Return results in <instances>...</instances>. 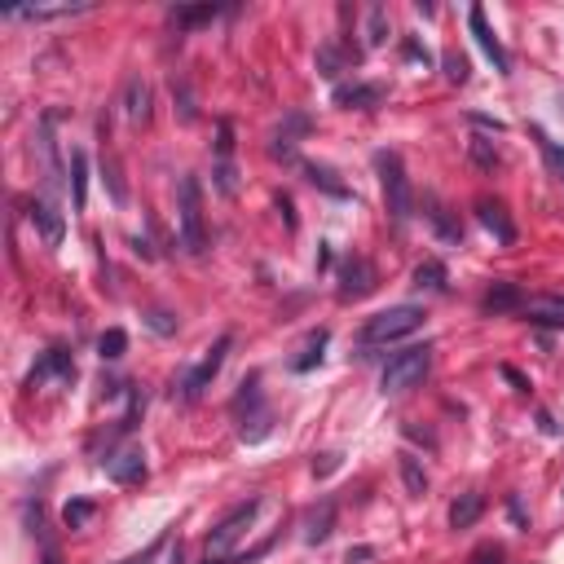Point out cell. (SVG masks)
I'll use <instances>...</instances> for the list:
<instances>
[{
    "instance_id": "43",
    "label": "cell",
    "mask_w": 564,
    "mask_h": 564,
    "mask_svg": "<svg viewBox=\"0 0 564 564\" xmlns=\"http://www.w3.org/2000/svg\"><path fill=\"white\" fill-rule=\"evenodd\" d=\"M172 564H181V556H177V560H172Z\"/></svg>"
},
{
    "instance_id": "38",
    "label": "cell",
    "mask_w": 564,
    "mask_h": 564,
    "mask_svg": "<svg viewBox=\"0 0 564 564\" xmlns=\"http://www.w3.org/2000/svg\"><path fill=\"white\" fill-rule=\"evenodd\" d=\"M401 49H406V58H410V62H428V49H419L415 40H406Z\"/></svg>"
},
{
    "instance_id": "35",
    "label": "cell",
    "mask_w": 564,
    "mask_h": 564,
    "mask_svg": "<svg viewBox=\"0 0 564 564\" xmlns=\"http://www.w3.org/2000/svg\"><path fill=\"white\" fill-rule=\"evenodd\" d=\"M216 150H221V159H230V150H234V129H230V119H221V141H216Z\"/></svg>"
},
{
    "instance_id": "25",
    "label": "cell",
    "mask_w": 564,
    "mask_h": 564,
    "mask_svg": "<svg viewBox=\"0 0 564 564\" xmlns=\"http://www.w3.org/2000/svg\"><path fill=\"white\" fill-rule=\"evenodd\" d=\"M533 141H538L542 159H547V167H551V177H560V181H564V146H560V141H551L542 129H533Z\"/></svg>"
},
{
    "instance_id": "7",
    "label": "cell",
    "mask_w": 564,
    "mask_h": 564,
    "mask_svg": "<svg viewBox=\"0 0 564 564\" xmlns=\"http://www.w3.org/2000/svg\"><path fill=\"white\" fill-rule=\"evenodd\" d=\"M225 353H230V335H221L212 349H207V358H203L186 379H181V401H199L203 397V388L221 375V366H225Z\"/></svg>"
},
{
    "instance_id": "14",
    "label": "cell",
    "mask_w": 564,
    "mask_h": 564,
    "mask_svg": "<svg viewBox=\"0 0 564 564\" xmlns=\"http://www.w3.org/2000/svg\"><path fill=\"white\" fill-rule=\"evenodd\" d=\"M335 530V502L331 498H322L318 507H309V516H304V542H327Z\"/></svg>"
},
{
    "instance_id": "23",
    "label": "cell",
    "mask_w": 564,
    "mask_h": 564,
    "mask_svg": "<svg viewBox=\"0 0 564 564\" xmlns=\"http://www.w3.org/2000/svg\"><path fill=\"white\" fill-rule=\"evenodd\" d=\"M89 5H58V9H9V18L18 23H49V18H71V14H84Z\"/></svg>"
},
{
    "instance_id": "41",
    "label": "cell",
    "mask_w": 564,
    "mask_h": 564,
    "mask_svg": "<svg viewBox=\"0 0 564 564\" xmlns=\"http://www.w3.org/2000/svg\"><path fill=\"white\" fill-rule=\"evenodd\" d=\"M44 564H62V551H58L49 538H44Z\"/></svg>"
},
{
    "instance_id": "27",
    "label": "cell",
    "mask_w": 564,
    "mask_h": 564,
    "mask_svg": "<svg viewBox=\"0 0 564 564\" xmlns=\"http://www.w3.org/2000/svg\"><path fill=\"white\" fill-rule=\"evenodd\" d=\"M98 353H101V362H119V358L129 353V335L119 331V327L101 331V339H98Z\"/></svg>"
},
{
    "instance_id": "5",
    "label": "cell",
    "mask_w": 564,
    "mask_h": 564,
    "mask_svg": "<svg viewBox=\"0 0 564 564\" xmlns=\"http://www.w3.org/2000/svg\"><path fill=\"white\" fill-rule=\"evenodd\" d=\"M419 327H424V309L419 304H393V309L375 313L362 327V344H393V339H406Z\"/></svg>"
},
{
    "instance_id": "34",
    "label": "cell",
    "mask_w": 564,
    "mask_h": 564,
    "mask_svg": "<svg viewBox=\"0 0 564 564\" xmlns=\"http://www.w3.org/2000/svg\"><path fill=\"white\" fill-rule=\"evenodd\" d=\"M164 542H167V538H155V542H150V547H146L141 556H129V560H124V564H150V560H155V556H159V551H164Z\"/></svg>"
},
{
    "instance_id": "33",
    "label": "cell",
    "mask_w": 564,
    "mask_h": 564,
    "mask_svg": "<svg viewBox=\"0 0 564 564\" xmlns=\"http://www.w3.org/2000/svg\"><path fill=\"white\" fill-rule=\"evenodd\" d=\"M318 71H322L327 80L339 75V49H335V44H322V49H318Z\"/></svg>"
},
{
    "instance_id": "19",
    "label": "cell",
    "mask_w": 564,
    "mask_h": 564,
    "mask_svg": "<svg viewBox=\"0 0 564 564\" xmlns=\"http://www.w3.org/2000/svg\"><path fill=\"white\" fill-rule=\"evenodd\" d=\"M221 9L216 5H181V9H172L167 18H172V27L177 32H190V27H203V23H212Z\"/></svg>"
},
{
    "instance_id": "15",
    "label": "cell",
    "mask_w": 564,
    "mask_h": 564,
    "mask_svg": "<svg viewBox=\"0 0 564 564\" xmlns=\"http://www.w3.org/2000/svg\"><path fill=\"white\" fill-rule=\"evenodd\" d=\"M124 115H129V124H146L150 119V84L141 75H133L124 84Z\"/></svg>"
},
{
    "instance_id": "30",
    "label": "cell",
    "mask_w": 564,
    "mask_h": 564,
    "mask_svg": "<svg viewBox=\"0 0 564 564\" xmlns=\"http://www.w3.org/2000/svg\"><path fill=\"white\" fill-rule=\"evenodd\" d=\"M441 67H445V80H450V84H464L467 75H472V67H467V58L459 53V49H445Z\"/></svg>"
},
{
    "instance_id": "16",
    "label": "cell",
    "mask_w": 564,
    "mask_h": 564,
    "mask_svg": "<svg viewBox=\"0 0 564 564\" xmlns=\"http://www.w3.org/2000/svg\"><path fill=\"white\" fill-rule=\"evenodd\" d=\"M32 225L44 234L49 247H58V243H62V230H67V225H62V212H58L53 203H44V199L32 203Z\"/></svg>"
},
{
    "instance_id": "26",
    "label": "cell",
    "mask_w": 564,
    "mask_h": 564,
    "mask_svg": "<svg viewBox=\"0 0 564 564\" xmlns=\"http://www.w3.org/2000/svg\"><path fill=\"white\" fill-rule=\"evenodd\" d=\"M71 186H75V207L84 212V199H89V159L80 150H71Z\"/></svg>"
},
{
    "instance_id": "29",
    "label": "cell",
    "mask_w": 564,
    "mask_h": 564,
    "mask_svg": "<svg viewBox=\"0 0 564 564\" xmlns=\"http://www.w3.org/2000/svg\"><path fill=\"white\" fill-rule=\"evenodd\" d=\"M93 511H98V507H93L89 498H71L67 511H62V521H67V530H84V525L93 521Z\"/></svg>"
},
{
    "instance_id": "9",
    "label": "cell",
    "mask_w": 564,
    "mask_h": 564,
    "mask_svg": "<svg viewBox=\"0 0 564 564\" xmlns=\"http://www.w3.org/2000/svg\"><path fill=\"white\" fill-rule=\"evenodd\" d=\"M476 221L494 234L498 247H516V225H511L507 207H502L498 199H476Z\"/></svg>"
},
{
    "instance_id": "3",
    "label": "cell",
    "mask_w": 564,
    "mask_h": 564,
    "mask_svg": "<svg viewBox=\"0 0 564 564\" xmlns=\"http://www.w3.org/2000/svg\"><path fill=\"white\" fill-rule=\"evenodd\" d=\"M375 167H379V181H384V207H388V216L406 225L410 216H415V186H410V177H406V167H401V155L393 150H379L375 155Z\"/></svg>"
},
{
    "instance_id": "6",
    "label": "cell",
    "mask_w": 564,
    "mask_h": 564,
    "mask_svg": "<svg viewBox=\"0 0 564 564\" xmlns=\"http://www.w3.org/2000/svg\"><path fill=\"white\" fill-rule=\"evenodd\" d=\"M339 287H335V296L344 300V304H353V300H366L375 292V282H379V273L375 265L366 261V256H349L344 265H339V278H335Z\"/></svg>"
},
{
    "instance_id": "2",
    "label": "cell",
    "mask_w": 564,
    "mask_h": 564,
    "mask_svg": "<svg viewBox=\"0 0 564 564\" xmlns=\"http://www.w3.org/2000/svg\"><path fill=\"white\" fill-rule=\"evenodd\" d=\"M428 370H432V349L428 344H410V349H401V353L388 358L384 375H379V388H384L388 397L410 393V388H419V384L428 379Z\"/></svg>"
},
{
    "instance_id": "10",
    "label": "cell",
    "mask_w": 564,
    "mask_h": 564,
    "mask_svg": "<svg viewBox=\"0 0 564 564\" xmlns=\"http://www.w3.org/2000/svg\"><path fill=\"white\" fill-rule=\"evenodd\" d=\"M424 216H428V225L436 230L441 243H450V247H464V225L450 216V207L436 199V195H424Z\"/></svg>"
},
{
    "instance_id": "12",
    "label": "cell",
    "mask_w": 564,
    "mask_h": 564,
    "mask_svg": "<svg viewBox=\"0 0 564 564\" xmlns=\"http://www.w3.org/2000/svg\"><path fill=\"white\" fill-rule=\"evenodd\" d=\"M388 89L384 84H339L335 89V106H349V110H375L384 106Z\"/></svg>"
},
{
    "instance_id": "31",
    "label": "cell",
    "mask_w": 564,
    "mask_h": 564,
    "mask_svg": "<svg viewBox=\"0 0 564 564\" xmlns=\"http://www.w3.org/2000/svg\"><path fill=\"white\" fill-rule=\"evenodd\" d=\"M309 181H313V186H322V190H327V195H335V199H344V195H349V190L335 181L331 167H318V164H313V167H309Z\"/></svg>"
},
{
    "instance_id": "32",
    "label": "cell",
    "mask_w": 564,
    "mask_h": 564,
    "mask_svg": "<svg viewBox=\"0 0 564 564\" xmlns=\"http://www.w3.org/2000/svg\"><path fill=\"white\" fill-rule=\"evenodd\" d=\"M472 164H476V167H485V172H490V167L498 164V150H494V141H485V137H476V141H472Z\"/></svg>"
},
{
    "instance_id": "11",
    "label": "cell",
    "mask_w": 564,
    "mask_h": 564,
    "mask_svg": "<svg viewBox=\"0 0 564 564\" xmlns=\"http://www.w3.org/2000/svg\"><path fill=\"white\" fill-rule=\"evenodd\" d=\"M49 379H62V384L75 379V362H71L67 349H49V353L40 358V366L27 375V388H35V384H49Z\"/></svg>"
},
{
    "instance_id": "40",
    "label": "cell",
    "mask_w": 564,
    "mask_h": 564,
    "mask_svg": "<svg viewBox=\"0 0 564 564\" xmlns=\"http://www.w3.org/2000/svg\"><path fill=\"white\" fill-rule=\"evenodd\" d=\"M335 467H339V454H322V464H313V472L327 476V472H335Z\"/></svg>"
},
{
    "instance_id": "24",
    "label": "cell",
    "mask_w": 564,
    "mask_h": 564,
    "mask_svg": "<svg viewBox=\"0 0 564 564\" xmlns=\"http://www.w3.org/2000/svg\"><path fill=\"white\" fill-rule=\"evenodd\" d=\"M327 331H313L304 339V349H300V358H292V370H313V366L322 362V349H327Z\"/></svg>"
},
{
    "instance_id": "22",
    "label": "cell",
    "mask_w": 564,
    "mask_h": 564,
    "mask_svg": "<svg viewBox=\"0 0 564 564\" xmlns=\"http://www.w3.org/2000/svg\"><path fill=\"white\" fill-rule=\"evenodd\" d=\"M415 287H419V292H432V296H441V292L450 287V273H445L441 261H424V265L415 269Z\"/></svg>"
},
{
    "instance_id": "17",
    "label": "cell",
    "mask_w": 564,
    "mask_h": 564,
    "mask_svg": "<svg viewBox=\"0 0 564 564\" xmlns=\"http://www.w3.org/2000/svg\"><path fill=\"white\" fill-rule=\"evenodd\" d=\"M481 511H485V498L476 494V490H467L450 502V530H472L476 521H481Z\"/></svg>"
},
{
    "instance_id": "20",
    "label": "cell",
    "mask_w": 564,
    "mask_h": 564,
    "mask_svg": "<svg viewBox=\"0 0 564 564\" xmlns=\"http://www.w3.org/2000/svg\"><path fill=\"white\" fill-rule=\"evenodd\" d=\"M521 304H525V296H521L516 282H494L485 292V313H507V309H521Z\"/></svg>"
},
{
    "instance_id": "8",
    "label": "cell",
    "mask_w": 564,
    "mask_h": 564,
    "mask_svg": "<svg viewBox=\"0 0 564 564\" xmlns=\"http://www.w3.org/2000/svg\"><path fill=\"white\" fill-rule=\"evenodd\" d=\"M467 27H472V35H476V44L485 49V58L494 62V71H502V75H507V71H511V58H507L502 40L494 35V27L485 23V9H481V5H472V9H467Z\"/></svg>"
},
{
    "instance_id": "39",
    "label": "cell",
    "mask_w": 564,
    "mask_h": 564,
    "mask_svg": "<svg viewBox=\"0 0 564 564\" xmlns=\"http://www.w3.org/2000/svg\"><path fill=\"white\" fill-rule=\"evenodd\" d=\"M538 304H542L547 313H564V296H542Z\"/></svg>"
},
{
    "instance_id": "1",
    "label": "cell",
    "mask_w": 564,
    "mask_h": 564,
    "mask_svg": "<svg viewBox=\"0 0 564 564\" xmlns=\"http://www.w3.org/2000/svg\"><path fill=\"white\" fill-rule=\"evenodd\" d=\"M261 507H265V498H247V502H238L230 516L212 530V538H207V556H203V564H238V542H243V533L252 530V521L261 516Z\"/></svg>"
},
{
    "instance_id": "21",
    "label": "cell",
    "mask_w": 564,
    "mask_h": 564,
    "mask_svg": "<svg viewBox=\"0 0 564 564\" xmlns=\"http://www.w3.org/2000/svg\"><path fill=\"white\" fill-rule=\"evenodd\" d=\"M397 467H401V481H406V494L410 498H424L428 494V472L415 454H397Z\"/></svg>"
},
{
    "instance_id": "42",
    "label": "cell",
    "mask_w": 564,
    "mask_h": 564,
    "mask_svg": "<svg viewBox=\"0 0 564 564\" xmlns=\"http://www.w3.org/2000/svg\"><path fill=\"white\" fill-rule=\"evenodd\" d=\"M502 375H507V379H511V384H516V388H530V384H525V379H521V370H511V366H502Z\"/></svg>"
},
{
    "instance_id": "36",
    "label": "cell",
    "mask_w": 564,
    "mask_h": 564,
    "mask_svg": "<svg viewBox=\"0 0 564 564\" xmlns=\"http://www.w3.org/2000/svg\"><path fill=\"white\" fill-rule=\"evenodd\" d=\"M216 186H221V195H234V167L221 159V167H216Z\"/></svg>"
},
{
    "instance_id": "13",
    "label": "cell",
    "mask_w": 564,
    "mask_h": 564,
    "mask_svg": "<svg viewBox=\"0 0 564 564\" xmlns=\"http://www.w3.org/2000/svg\"><path fill=\"white\" fill-rule=\"evenodd\" d=\"M106 472H110V481H119V485H141V481H146V454H141V450H124V454H115V459L106 464Z\"/></svg>"
},
{
    "instance_id": "18",
    "label": "cell",
    "mask_w": 564,
    "mask_h": 564,
    "mask_svg": "<svg viewBox=\"0 0 564 564\" xmlns=\"http://www.w3.org/2000/svg\"><path fill=\"white\" fill-rule=\"evenodd\" d=\"M304 133H309V119H304V115H292V119L273 133L269 150H273V155H282V159H292V155H296V137H304Z\"/></svg>"
},
{
    "instance_id": "4",
    "label": "cell",
    "mask_w": 564,
    "mask_h": 564,
    "mask_svg": "<svg viewBox=\"0 0 564 564\" xmlns=\"http://www.w3.org/2000/svg\"><path fill=\"white\" fill-rule=\"evenodd\" d=\"M177 212H181V247L190 256H203L207 252V225H203L199 177H181V186H177Z\"/></svg>"
},
{
    "instance_id": "37",
    "label": "cell",
    "mask_w": 564,
    "mask_h": 564,
    "mask_svg": "<svg viewBox=\"0 0 564 564\" xmlns=\"http://www.w3.org/2000/svg\"><path fill=\"white\" fill-rule=\"evenodd\" d=\"M150 327H155V331H159V335L177 331V322H172V318H167V313H159V309H155V313H150Z\"/></svg>"
},
{
    "instance_id": "28",
    "label": "cell",
    "mask_w": 564,
    "mask_h": 564,
    "mask_svg": "<svg viewBox=\"0 0 564 564\" xmlns=\"http://www.w3.org/2000/svg\"><path fill=\"white\" fill-rule=\"evenodd\" d=\"M388 40V9L384 5H370V14H366V44L375 49V44H384Z\"/></svg>"
}]
</instances>
